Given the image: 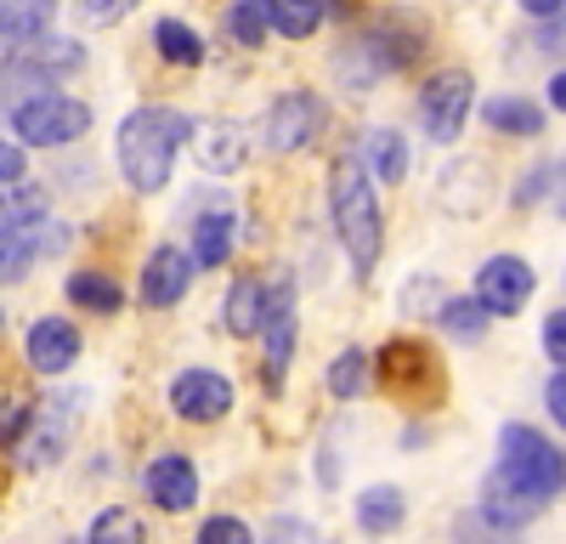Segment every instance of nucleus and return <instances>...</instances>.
Listing matches in <instances>:
<instances>
[{
	"instance_id": "1",
	"label": "nucleus",
	"mask_w": 566,
	"mask_h": 544,
	"mask_svg": "<svg viewBox=\"0 0 566 544\" xmlns=\"http://www.w3.org/2000/svg\"><path fill=\"white\" fill-rule=\"evenodd\" d=\"M187 119L181 108H136L119 119V136H114V159H119V176L130 193H165L170 188V170H176V154L187 148Z\"/></svg>"
},
{
	"instance_id": "2",
	"label": "nucleus",
	"mask_w": 566,
	"mask_h": 544,
	"mask_svg": "<svg viewBox=\"0 0 566 544\" xmlns=\"http://www.w3.org/2000/svg\"><path fill=\"white\" fill-rule=\"evenodd\" d=\"M328 210H335V233L352 255L357 284H368L374 266H380V250H386V221H380V199H374V176L363 159L335 165V176H328Z\"/></svg>"
},
{
	"instance_id": "3",
	"label": "nucleus",
	"mask_w": 566,
	"mask_h": 544,
	"mask_svg": "<svg viewBox=\"0 0 566 544\" xmlns=\"http://www.w3.org/2000/svg\"><path fill=\"white\" fill-rule=\"evenodd\" d=\"M12 130L23 148H69L91 130V108L80 97H63V91H34L12 108Z\"/></svg>"
},
{
	"instance_id": "4",
	"label": "nucleus",
	"mask_w": 566,
	"mask_h": 544,
	"mask_svg": "<svg viewBox=\"0 0 566 544\" xmlns=\"http://www.w3.org/2000/svg\"><path fill=\"white\" fill-rule=\"evenodd\" d=\"M499 465L510 471V477H522L527 488H538V493H560L566 488V448H555L544 431H533V426H504L499 431Z\"/></svg>"
},
{
	"instance_id": "5",
	"label": "nucleus",
	"mask_w": 566,
	"mask_h": 544,
	"mask_svg": "<svg viewBox=\"0 0 566 544\" xmlns=\"http://www.w3.org/2000/svg\"><path fill=\"white\" fill-rule=\"evenodd\" d=\"M323 125H328V108L317 91H283V97H272V108L261 119V148L266 154H301L323 136Z\"/></svg>"
},
{
	"instance_id": "6",
	"label": "nucleus",
	"mask_w": 566,
	"mask_h": 544,
	"mask_svg": "<svg viewBox=\"0 0 566 544\" xmlns=\"http://www.w3.org/2000/svg\"><path fill=\"white\" fill-rule=\"evenodd\" d=\"M380 380L391 397H408V402H431L448 391V369H442V357L424 346V341H391L380 357Z\"/></svg>"
},
{
	"instance_id": "7",
	"label": "nucleus",
	"mask_w": 566,
	"mask_h": 544,
	"mask_svg": "<svg viewBox=\"0 0 566 544\" xmlns=\"http://www.w3.org/2000/svg\"><path fill=\"white\" fill-rule=\"evenodd\" d=\"M470 103H476V80H470L464 69H442L437 80H424V91H419V125H424V136H431L437 148L459 143L464 119H470Z\"/></svg>"
},
{
	"instance_id": "8",
	"label": "nucleus",
	"mask_w": 566,
	"mask_h": 544,
	"mask_svg": "<svg viewBox=\"0 0 566 544\" xmlns=\"http://www.w3.org/2000/svg\"><path fill=\"white\" fill-rule=\"evenodd\" d=\"M74 415H80V397H40V402H29V415L18 426L23 465H34V471L57 465L69 437H74Z\"/></svg>"
},
{
	"instance_id": "9",
	"label": "nucleus",
	"mask_w": 566,
	"mask_h": 544,
	"mask_svg": "<svg viewBox=\"0 0 566 544\" xmlns=\"http://www.w3.org/2000/svg\"><path fill=\"white\" fill-rule=\"evenodd\" d=\"M544 511H549V493L527 488L522 477H510L504 465L488 471V482H482V522H488L493 533H522V527H533Z\"/></svg>"
},
{
	"instance_id": "10",
	"label": "nucleus",
	"mask_w": 566,
	"mask_h": 544,
	"mask_svg": "<svg viewBox=\"0 0 566 544\" xmlns=\"http://www.w3.org/2000/svg\"><path fill=\"white\" fill-rule=\"evenodd\" d=\"M261 346H266V386L277 391L283 375H290V357H295V284L277 279L266 284V306H261Z\"/></svg>"
},
{
	"instance_id": "11",
	"label": "nucleus",
	"mask_w": 566,
	"mask_h": 544,
	"mask_svg": "<svg viewBox=\"0 0 566 544\" xmlns=\"http://www.w3.org/2000/svg\"><path fill=\"white\" fill-rule=\"evenodd\" d=\"M170 415L187 426H216L232 415V380L216 369H181L170 380Z\"/></svg>"
},
{
	"instance_id": "12",
	"label": "nucleus",
	"mask_w": 566,
	"mask_h": 544,
	"mask_svg": "<svg viewBox=\"0 0 566 544\" xmlns=\"http://www.w3.org/2000/svg\"><path fill=\"white\" fill-rule=\"evenodd\" d=\"M538 290V272L522 261V255H488L476 266V301L493 312V317H510V312H522Z\"/></svg>"
},
{
	"instance_id": "13",
	"label": "nucleus",
	"mask_w": 566,
	"mask_h": 544,
	"mask_svg": "<svg viewBox=\"0 0 566 544\" xmlns=\"http://www.w3.org/2000/svg\"><path fill=\"white\" fill-rule=\"evenodd\" d=\"M142 493H148L159 511H170V516L193 511L199 505V471H193V460H187V453H159V460L142 471Z\"/></svg>"
},
{
	"instance_id": "14",
	"label": "nucleus",
	"mask_w": 566,
	"mask_h": 544,
	"mask_svg": "<svg viewBox=\"0 0 566 544\" xmlns=\"http://www.w3.org/2000/svg\"><path fill=\"white\" fill-rule=\"evenodd\" d=\"M193 255L187 250H176V244H159L154 255H148V266H142V306H176L187 290H193Z\"/></svg>"
},
{
	"instance_id": "15",
	"label": "nucleus",
	"mask_w": 566,
	"mask_h": 544,
	"mask_svg": "<svg viewBox=\"0 0 566 544\" xmlns=\"http://www.w3.org/2000/svg\"><path fill=\"white\" fill-rule=\"evenodd\" d=\"M187 136H193L199 165L210 176H232V170H244V159H250V130L239 119H210V125H193Z\"/></svg>"
},
{
	"instance_id": "16",
	"label": "nucleus",
	"mask_w": 566,
	"mask_h": 544,
	"mask_svg": "<svg viewBox=\"0 0 566 544\" xmlns=\"http://www.w3.org/2000/svg\"><path fill=\"white\" fill-rule=\"evenodd\" d=\"M23 352H29L34 375H63L80 357V329L69 324V317H40V324L29 329V341H23Z\"/></svg>"
},
{
	"instance_id": "17",
	"label": "nucleus",
	"mask_w": 566,
	"mask_h": 544,
	"mask_svg": "<svg viewBox=\"0 0 566 544\" xmlns=\"http://www.w3.org/2000/svg\"><path fill=\"white\" fill-rule=\"evenodd\" d=\"M7 57H12V63H29V69H40V74H52V80H63V74H74V69L85 63V45L40 29V34H29V40H12Z\"/></svg>"
},
{
	"instance_id": "18",
	"label": "nucleus",
	"mask_w": 566,
	"mask_h": 544,
	"mask_svg": "<svg viewBox=\"0 0 566 544\" xmlns=\"http://www.w3.org/2000/svg\"><path fill=\"white\" fill-rule=\"evenodd\" d=\"M232 244H239V216L232 210H210L193 221V266H227L232 261Z\"/></svg>"
},
{
	"instance_id": "19",
	"label": "nucleus",
	"mask_w": 566,
	"mask_h": 544,
	"mask_svg": "<svg viewBox=\"0 0 566 544\" xmlns=\"http://www.w3.org/2000/svg\"><path fill=\"white\" fill-rule=\"evenodd\" d=\"M437 199H442V210H453V216H476V210L488 205V170H482L476 159H459V165L442 176Z\"/></svg>"
},
{
	"instance_id": "20",
	"label": "nucleus",
	"mask_w": 566,
	"mask_h": 544,
	"mask_svg": "<svg viewBox=\"0 0 566 544\" xmlns=\"http://www.w3.org/2000/svg\"><path fill=\"white\" fill-rule=\"evenodd\" d=\"M402 522H408V499H402V488L374 482V488L357 493V527H363V533H397Z\"/></svg>"
},
{
	"instance_id": "21",
	"label": "nucleus",
	"mask_w": 566,
	"mask_h": 544,
	"mask_svg": "<svg viewBox=\"0 0 566 544\" xmlns=\"http://www.w3.org/2000/svg\"><path fill=\"white\" fill-rule=\"evenodd\" d=\"M261 306H266V284L261 279H239L227 290V306H221V324L232 341H255L261 329Z\"/></svg>"
},
{
	"instance_id": "22",
	"label": "nucleus",
	"mask_w": 566,
	"mask_h": 544,
	"mask_svg": "<svg viewBox=\"0 0 566 544\" xmlns=\"http://www.w3.org/2000/svg\"><path fill=\"white\" fill-rule=\"evenodd\" d=\"M482 119H488V130H504V136H538L544 130V108L533 97H510V91L482 103Z\"/></svg>"
},
{
	"instance_id": "23",
	"label": "nucleus",
	"mask_w": 566,
	"mask_h": 544,
	"mask_svg": "<svg viewBox=\"0 0 566 544\" xmlns=\"http://www.w3.org/2000/svg\"><path fill=\"white\" fill-rule=\"evenodd\" d=\"M431 317L442 324V335H453V341H482V335H488V317H493V312H488V306H482L476 295H442Z\"/></svg>"
},
{
	"instance_id": "24",
	"label": "nucleus",
	"mask_w": 566,
	"mask_h": 544,
	"mask_svg": "<svg viewBox=\"0 0 566 544\" xmlns=\"http://www.w3.org/2000/svg\"><path fill=\"white\" fill-rule=\"evenodd\" d=\"M363 165H368V176H380V181H391V188H397V181L408 176V143H402V130H391V125L368 130Z\"/></svg>"
},
{
	"instance_id": "25",
	"label": "nucleus",
	"mask_w": 566,
	"mask_h": 544,
	"mask_svg": "<svg viewBox=\"0 0 566 544\" xmlns=\"http://www.w3.org/2000/svg\"><path fill=\"white\" fill-rule=\"evenodd\" d=\"M45 216V188L29 176H7L0 181V227H29Z\"/></svg>"
},
{
	"instance_id": "26",
	"label": "nucleus",
	"mask_w": 566,
	"mask_h": 544,
	"mask_svg": "<svg viewBox=\"0 0 566 544\" xmlns=\"http://www.w3.org/2000/svg\"><path fill=\"white\" fill-rule=\"evenodd\" d=\"M63 0H0V40H29L40 29H52Z\"/></svg>"
},
{
	"instance_id": "27",
	"label": "nucleus",
	"mask_w": 566,
	"mask_h": 544,
	"mask_svg": "<svg viewBox=\"0 0 566 544\" xmlns=\"http://www.w3.org/2000/svg\"><path fill=\"white\" fill-rule=\"evenodd\" d=\"M335 74H340V85H346V91H357V97H363V91L380 85L386 63H380V52H374V40H352L346 52L335 57Z\"/></svg>"
},
{
	"instance_id": "28",
	"label": "nucleus",
	"mask_w": 566,
	"mask_h": 544,
	"mask_svg": "<svg viewBox=\"0 0 566 544\" xmlns=\"http://www.w3.org/2000/svg\"><path fill=\"white\" fill-rule=\"evenodd\" d=\"M154 45H159V57L176 63V69H199L205 63V40L187 29L181 18H159L154 23Z\"/></svg>"
},
{
	"instance_id": "29",
	"label": "nucleus",
	"mask_w": 566,
	"mask_h": 544,
	"mask_svg": "<svg viewBox=\"0 0 566 544\" xmlns=\"http://www.w3.org/2000/svg\"><path fill=\"white\" fill-rule=\"evenodd\" d=\"M63 290H69V301L80 312H119L125 306V290L114 279H103V272H69Z\"/></svg>"
},
{
	"instance_id": "30",
	"label": "nucleus",
	"mask_w": 566,
	"mask_h": 544,
	"mask_svg": "<svg viewBox=\"0 0 566 544\" xmlns=\"http://www.w3.org/2000/svg\"><path fill=\"white\" fill-rule=\"evenodd\" d=\"M368 375H374V357L363 346H352V352H340L335 363H328V391H335L340 402H357L363 386H368Z\"/></svg>"
},
{
	"instance_id": "31",
	"label": "nucleus",
	"mask_w": 566,
	"mask_h": 544,
	"mask_svg": "<svg viewBox=\"0 0 566 544\" xmlns=\"http://www.w3.org/2000/svg\"><path fill=\"white\" fill-rule=\"evenodd\" d=\"M272 7V29L277 34H290V40H306L328 12H323V0H266Z\"/></svg>"
},
{
	"instance_id": "32",
	"label": "nucleus",
	"mask_w": 566,
	"mask_h": 544,
	"mask_svg": "<svg viewBox=\"0 0 566 544\" xmlns=\"http://www.w3.org/2000/svg\"><path fill=\"white\" fill-rule=\"evenodd\" d=\"M227 29H232L239 45H261L266 29H272V7H266V0H232V7H227Z\"/></svg>"
},
{
	"instance_id": "33",
	"label": "nucleus",
	"mask_w": 566,
	"mask_h": 544,
	"mask_svg": "<svg viewBox=\"0 0 566 544\" xmlns=\"http://www.w3.org/2000/svg\"><path fill=\"white\" fill-rule=\"evenodd\" d=\"M136 538H148V527H142V516L125 511V505H114L91 522V544H136Z\"/></svg>"
},
{
	"instance_id": "34",
	"label": "nucleus",
	"mask_w": 566,
	"mask_h": 544,
	"mask_svg": "<svg viewBox=\"0 0 566 544\" xmlns=\"http://www.w3.org/2000/svg\"><path fill=\"white\" fill-rule=\"evenodd\" d=\"M69 7H74V18H80L85 29H108V23H119V18L136 7V0H69Z\"/></svg>"
},
{
	"instance_id": "35",
	"label": "nucleus",
	"mask_w": 566,
	"mask_h": 544,
	"mask_svg": "<svg viewBox=\"0 0 566 544\" xmlns=\"http://www.w3.org/2000/svg\"><path fill=\"white\" fill-rule=\"evenodd\" d=\"M437 301H442V284H437V279H413V284L402 290V312H413V317H431Z\"/></svg>"
},
{
	"instance_id": "36",
	"label": "nucleus",
	"mask_w": 566,
	"mask_h": 544,
	"mask_svg": "<svg viewBox=\"0 0 566 544\" xmlns=\"http://www.w3.org/2000/svg\"><path fill=\"white\" fill-rule=\"evenodd\" d=\"M199 538H205V544H250V522H239V516H210V522L199 527Z\"/></svg>"
},
{
	"instance_id": "37",
	"label": "nucleus",
	"mask_w": 566,
	"mask_h": 544,
	"mask_svg": "<svg viewBox=\"0 0 566 544\" xmlns=\"http://www.w3.org/2000/svg\"><path fill=\"white\" fill-rule=\"evenodd\" d=\"M538 52H544V57H566V7H560L555 18H544V29H538Z\"/></svg>"
},
{
	"instance_id": "38",
	"label": "nucleus",
	"mask_w": 566,
	"mask_h": 544,
	"mask_svg": "<svg viewBox=\"0 0 566 544\" xmlns=\"http://www.w3.org/2000/svg\"><path fill=\"white\" fill-rule=\"evenodd\" d=\"M544 408H549V420L566 431V363H555V375L544 386Z\"/></svg>"
},
{
	"instance_id": "39",
	"label": "nucleus",
	"mask_w": 566,
	"mask_h": 544,
	"mask_svg": "<svg viewBox=\"0 0 566 544\" xmlns=\"http://www.w3.org/2000/svg\"><path fill=\"white\" fill-rule=\"evenodd\" d=\"M544 357L566 363V312H549L544 317Z\"/></svg>"
},
{
	"instance_id": "40",
	"label": "nucleus",
	"mask_w": 566,
	"mask_h": 544,
	"mask_svg": "<svg viewBox=\"0 0 566 544\" xmlns=\"http://www.w3.org/2000/svg\"><path fill=\"white\" fill-rule=\"evenodd\" d=\"M544 193H549V165L527 170V181L515 188V205H533V199H544Z\"/></svg>"
},
{
	"instance_id": "41",
	"label": "nucleus",
	"mask_w": 566,
	"mask_h": 544,
	"mask_svg": "<svg viewBox=\"0 0 566 544\" xmlns=\"http://www.w3.org/2000/svg\"><path fill=\"white\" fill-rule=\"evenodd\" d=\"M7 176H23V148L18 143H0V181Z\"/></svg>"
},
{
	"instance_id": "42",
	"label": "nucleus",
	"mask_w": 566,
	"mask_h": 544,
	"mask_svg": "<svg viewBox=\"0 0 566 544\" xmlns=\"http://www.w3.org/2000/svg\"><path fill=\"white\" fill-rule=\"evenodd\" d=\"M515 7H522L533 23H544V18H555V12L566 7V0H515Z\"/></svg>"
},
{
	"instance_id": "43",
	"label": "nucleus",
	"mask_w": 566,
	"mask_h": 544,
	"mask_svg": "<svg viewBox=\"0 0 566 544\" xmlns=\"http://www.w3.org/2000/svg\"><path fill=\"white\" fill-rule=\"evenodd\" d=\"M549 188H555V210L566 216V159H560V165H549Z\"/></svg>"
},
{
	"instance_id": "44",
	"label": "nucleus",
	"mask_w": 566,
	"mask_h": 544,
	"mask_svg": "<svg viewBox=\"0 0 566 544\" xmlns=\"http://www.w3.org/2000/svg\"><path fill=\"white\" fill-rule=\"evenodd\" d=\"M549 108H560V114H566V69L549 80Z\"/></svg>"
},
{
	"instance_id": "45",
	"label": "nucleus",
	"mask_w": 566,
	"mask_h": 544,
	"mask_svg": "<svg viewBox=\"0 0 566 544\" xmlns=\"http://www.w3.org/2000/svg\"><path fill=\"white\" fill-rule=\"evenodd\" d=\"M352 7L357 0H323V12H340V18H352Z\"/></svg>"
},
{
	"instance_id": "46",
	"label": "nucleus",
	"mask_w": 566,
	"mask_h": 544,
	"mask_svg": "<svg viewBox=\"0 0 566 544\" xmlns=\"http://www.w3.org/2000/svg\"><path fill=\"white\" fill-rule=\"evenodd\" d=\"M7 52H12V40H0V63H7Z\"/></svg>"
},
{
	"instance_id": "47",
	"label": "nucleus",
	"mask_w": 566,
	"mask_h": 544,
	"mask_svg": "<svg viewBox=\"0 0 566 544\" xmlns=\"http://www.w3.org/2000/svg\"><path fill=\"white\" fill-rule=\"evenodd\" d=\"M0 324H7V312H0Z\"/></svg>"
}]
</instances>
